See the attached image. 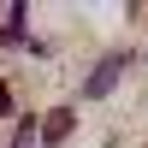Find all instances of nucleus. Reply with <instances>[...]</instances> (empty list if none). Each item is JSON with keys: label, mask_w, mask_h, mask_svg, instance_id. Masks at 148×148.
Returning <instances> with one entry per match:
<instances>
[{"label": "nucleus", "mask_w": 148, "mask_h": 148, "mask_svg": "<svg viewBox=\"0 0 148 148\" xmlns=\"http://www.w3.org/2000/svg\"><path fill=\"white\" fill-rule=\"evenodd\" d=\"M119 71H125V59H119V53H113V59H107V65H101V71H95V77H89V83H83V95H89V101H101V95H107V89H113V83H119Z\"/></svg>", "instance_id": "1"}, {"label": "nucleus", "mask_w": 148, "mask_h": 148, "mask_svg": "<svg viewBox=\"0 0 148 148\" xmlns=\"http://www.w3.org/2000/svg\"><path fill=\"white\" fill-rule=\"evenodd\" d=\"M6 107H12V95H6V89H0V113H6Z\"/></svg>", "instance_id": "3"}, {"label": "nucleus", "mask_w": 148, "mask_h": 148, "mask_svg": "<svg viewBox=\"0 0 148 148\" xmlns=\"http://www.w3.org/2000/svg\"><path fill=\"white\" fill-rule=\"evenodd\" d=\"M42 136H47V142H65V136H71V113H53V119H47V130H42Z\"/></svg>", "instance_id": "2"}]
</instances>
